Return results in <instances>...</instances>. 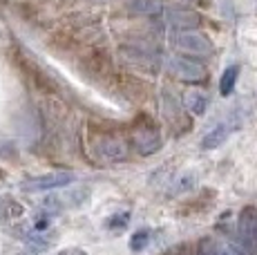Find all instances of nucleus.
I'll return each mask as SVG.
<instances>
[{"instance_id": "f257e3e1", "label": "nucleus", "mask_w": 257, "mask_h": 255, "mask_svg": "<svg viewBox=\"0 0 257 255\" xmlns=\"http://www.w3.org/2000/svg\"><path fill=\"white\" fill-rule=\"evenodd\" d=\"M237 244L246 255H257V213L255 208H246L237 226Z\"/></svg>"}, {"instance_id": "f03ea898", "label": "nucleus", "mask_w": 257, "mask_h": 255, "mask_svg": "<svg viewBox=\"0 0 257 255\" xmlns=\"http://www.w3.org/2000/svg\"><path fill=\"white\" fill-rule=\"evenodd\" d=\"M87 197V190H65V193H58V195H52L47 197L43 206L47 208V213H61V210H67V208H74Z\"/></svg>"}, {"instance_id": "7ed1b4c3", "label": "nucleus", "mask_w": 257, "mask_h": 255, "mask_svg": "<svg viewBox=\"0 0 257 255\" xmlns=\"http://www.w3.org/2000/svg\"><path fill=\"white\" fill-rule=\"evenodd\" d=\"M74 181V175L70 173H56V175H45V177H36V179H29L23 184L25 190L29 193H45V190H54V188H61V186H67Z\"/></svg>"}, {"instance_id": "20e7f679", "label": "nucleus", "mask_w": 257, "mask_h": 255, "mask_svg": "<svg viewBox=\"0 0 257 255\" xmlns=\"http://www.w3.org/2000/svg\"><path fill=\"white\" fill-rule=\"evenodd\" d=\"M237 125H239V121L228 119V121H224V123H219L217 128H212L208 135L204 137V141H201V148H206V150H215V148H219V146L224 144V141L228 139V137L237 130Z\"/></svg>"}, {"instance_id": "39448f33", "label": "nucleus", "mask_w": 257, "mask_h": 255, "mask_svg": "<svg viewBox=\"0 0 257 255\" xmlns=\"http://www.w3.org/2000/svg\"><path fill=\"white\" fill-rule=\"evenodd\" d=\"M197 255H246L237 242H226V239H204Z\"/></svg>"}, {"instance_id": "423d86ee", "label": "nucleus", "mask_w": 257, "mask_h": 255, "mask_svg": "<svg viewBox=\"0 0 257 255\" xmlns=\"http://www.w3.org/2000/svg\"><path fill=\"white\" fill-rule=\"evenodd\" d=\"M25 217L23 204H18L12 197H0V222L5 224H16L18 219Z\"/></svg>"}, {"instance_id": "0eeeda50", "label": "nucleus", "mask_w": 257, "mask_h": 255, "mask_svg": "<svg viewBox=\"0 0 257 255\" xmlns=\"http://www.w3.org/2000/svg\"><path fill=\"white\" fill-rule=\"evenodd\" d=\"M175 72L181 78H186V81H199V78H204V74H206L204 67L197 65V63H192V61H186V58H177Z\"/></svg>"}, {"instance_id": "6e6552de", "label": "nucleus", "mask_w": 257, "mask_h": 255, "mask_svg": "<svg viewBox=\"0 0 257 255\" xmlns=\"http://www.w3.org/2000/svg\"><path fill=\"white\" fill-rule=\"evenodd\" d=\"M135 141H137V150H139L141 155H152L161 146L159 135H157V132H152V130L137 132V139Z\"/></svg>"}, {"instance_id": "1a4fd4ad", "label": "nucleus", "mask_w": 257, "mask_h": 255, "mask_svg": "<svg viewBox=\"0 0 257 255\" xmlns=\"http://www.w3.org/2000/svg\"><path fill=\"white\" fill-rule=\"evenodd\" d=\"M184 101H186V107H188V110H190L192 114H197V116L204 114L206 107H208V96H206L204 92H199V90H190V92L186 94Z\"/></svg>"}, {"instance_id": "9d476101", "label": "nucleus", "mask_w": 257, "mask_h": 255, "mask_svg": "<svg viewBox=\"0 0 257 255\" xmlns=\"http://www.w3.org/2000/svg\"><path fill=\"white\" fill-rule=\"evenodd\" d=\"M237 76H239V67H237V65L226 67V72L221 74V81H219V92H221V96H228L230 92L235 90Z\"/></svg>"}, {"instance_id": "9b49d317", "label": "nucleus", "mask_w": 257, "mask_h": 255, "mask_svg": "<svg viewBox=\"0 0 257 255\" xmlns=\"http://www.w3.org/2000/svg\"><path fill=\"white\" fill-rule=\"evenodd\" d=\"M148 242H150V230H148V228H141V230H137V233L132 235L130 248H132V251H141V248H146Z\"/></svg>"}, {"instance_id": "f8f14e48", "label": "nucleus", "mask_w": 257, "mask_h": 255, "mask_svg": "<svg viewBox=\"0 0 257 255\" xmlns=\"http://www.w3.org/2000/svg\"><path fill=\"white\" fill-rule=\"evenodd\" d=\"M197 43H204V38L201 36H190V34L181 36V47H186V50H190V52H206L208 50V47L197 45Z\"/></svg>"}, {"instance_id": "ddd939ff", "label": "nucleus", "mask_w": 257, "mask_h": 255, "mask_svg": "<svg viewBox=\"0 0 257 255\" xmlns=\"http://www.w3.org/2000/svg\"><path fill=\"white\" fill-rule=\"evenodd\" d=\"M127 222H130V213H127V210H123L121 217H118V213H116V215H112V217L107 219V226H110L112 230H121V228L127 226Z\"/></svg>"}, {"instance_id": "4468645a", "label": "nucleus", "mask_w": 257, "mask_h": 255, "mask_svg": "<svg viewBox=\"0 0 257 255\" xmlns=\"http://www.w3.org/2000/svg\"><path fill=\"white\" fill-rule=\"evenodd\" d=\"M58 255H87V253L81 251V248H65V251H61Z\"/></svg>"}]
</instances>
